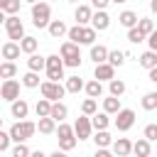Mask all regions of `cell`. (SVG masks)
Segmentation results:
<instances>
[{
    "mask_svg": "<svg viewBox=\"0 0 157 157\" xmlns=\"http://www.w3.org/2000/svg\"><path fill=\"white\" fill-rule=\"evenodd\" d=\"M37 130H39V128H37V123H32V120H25V118H22V120H17V123L10 128V135H12V140H15V142H27Z\"/></svg>",
    "mask_w": 157,
    "mask_h": 157,
    "instance_id": "1",
    "label": "cell"
},
{
    "mask_svg": "<svg viewBox=\"0 0 157 157\" xmlns=\"http://www.w3.org/2000/svg\"><path fill=\"white\" fill-rule=\"evenodd\" d=\"M52 17V7L49 2H32V25L34 27H49Z\"/></svg>",
    "mask_w": 157,
    "mask_h": 157,
    "instance_id": "2",
    "label": "cell"
},
{
    "mask_svg": "<svg viewBox=\"0 0 157 157\" xmlns=\"http://www.w3.org/2000/svg\"><path fill=\"white\" fill-rule=\"evenodd\" d=\"M64 56L61 54H49L47 56V78H52V81H61L64 78Z\"/></svg>",
    "mask_w": 157,
    "mask_h": 157,
    "instance_id": "3",
    "label": "cell"
},
{
    "mask_svg": "<svg viewBox=\"0 0 157 157\" xmlns=\"http://www.w3.org/2000/svg\"><path fill=\"white\" fill-rule=\"evenodd\" d=\"M78 47H81V44H76V42H71V39L61 44L59 54L64 56V64H66V66H78V64H81V52H78Z\"/></svg>",
    "mask_w": 157,
    "mask_h": 157,
    "instance_id": "4",
    "label": "cell"
},
{
    "mask_svg": "<svg viewBox=\"0 0 157 157\" xmlns=\"http://www.w3.org/2000/svg\"><path fill=\"white\" fill-rule=\"evenodd\" d=\"M39 91H42V96H44V98H49V101H61V98H64V93H69V91H66V86H61L59 81H52V78L42 81Z\"/></svg>",
    "mask_w": 157,
    "mask_h": 157,
    "instance_id": "5",
    "label": "cell"
},
{
    "mask_svg": "<svg viewBox=\"0 0 157 157\" xmlns=\"http://www.w3.org/2000/svg\"><path fill=\"white\" fill-rule=\"evenodd\" d=\"M5 32H7V37H10V39L20 42V39L25 37V25H22V20H20L17 15L5 17Z\"/></svg>",
    "mask_w": 157,
    "mask_h": 157,
    "instance_id": "6",
    "label": "cell"
},
{
    "mask_svg": "<svg viewBox=\"0 0 157 157\" xmlns=\"http://www.w3.org/2000/svg\"><path fill=\"white\" fill-rule=\"evenodd\" d=\"M132 125H135V110L120 108V110L115 113V128H118L120 132H125V130H130Z\"/></svg>",
    "mask_w": 157,
    "mask_h": 157,
    "instance_id": "7",
    "label": "cell"
},
{
    "mask_svg": "<svg viewBox=\"0 0 157 157\" xmlns=\"http://www.w3.org/2000/svg\"><path fill=\"white\" fill-rule=\"evenodd\" d=\"M0 96H2L7 103L17 101V98H20V81H15V78H5L2 86H0Z\"/></svg>",
    "mask_w": 157,
    "mask_h": 157,
    "instance_id": "8",
    "label": "cell"
},
{
    "mask_svg": "<svg viewBox=\"0 0 157 157\" xmlns=\"http://www.w3.org/2000/svg\"><path fill=\"white\" fill-rule=\"evenodd\" d=\"M74 130H76V137H78V140H88V137H91V130H93V120H91V115L83 113L81 118H76Z\"/></svg>",
    "mask_w": 157,
    "mask_h": 157,
    "instance_id": "9",
    "label": "cell"
},
{
    "mask_svg": "<svg viewBox=\"0 0 157 157\" xmlns=\"http://www.w3.org/2000/svg\"><path fill=\"white\" fill-rule=\"evenodd\" d=\"M93 78H98V81H110V78H115V66H113L110 61H101V64H96Z\"/></svg>",
    "mask_w": 157,
    "mask_h": 157,
    "instance_id": "10",
    "label": "cell"
},
{
    "mask_svg": "<svg viewBox=\"0 0 157 157\" xmlns=\"http://www.w3.org/2000/svg\"><path fill=\"white\" fill-rule=\"evenodd\" d=\"M132 145H135V142H130L128 137H118V140L113 142V155H118V157H128V155L132 152Z\"/></svg>",
    "mask_w": 157,
    "mask_h": 157,
    "instance_id": "11",
    "label": "cell"
},
{
    "mask_svg": "<svg viewBox=\"0 0 157 157\" xmlns=\"http://www.w3.org/2000/svg\"><path fill=\"white\" fill-rule=\"evenodd\" d=\"M91 25H93L98 32H105V29L110 27V17H108V12H105V10H98V12H93V20H91Z\"/></svg>",
    "mask_w": 157,
    "mask_h": 157,
    "instance_id": "12",
    "label": "cell"
},
{
    "mask_svg": "<svg viewBox=\"0 0 157 157\" xmlns=\"http://www.w3.org/2000/svg\"><path fill=\"white\" fill-rule=\"evenodd\" d=\"M0 52H2V59H10V61H12V59H17V56H20L22 47H20V42L10 39V42H5V44H2V49H0Z\"/></svg>",
    "mask_w": 157,
    "mask_h": 157,
    "instance_id": "13",
    "label": "cell"
},
{
    "mask_svg": "<svg viewBox=\"0 0 157 157\" xmlns=\"http://www.w3.org/2000/svg\"><path fill=\"white\" fill-rule=\"evenodd\" d=\"M74 20H76L78 25H88V22L93 20V10H91L88 5H78V7L74 10Z\"/></svg>",
    "mask_w": 157,
    "mask_h": 157,
    "instance_id": "14",
    "label": "cell"
},
{
    "mask_svg": "<svg viewBox=\"0 0 157 157\" xmlns=\"http://www.w3.org/2000/svg\"><path fill=\"white\" fill-rule=\"evenodd\" d=\"M10 113L15 115V118H27V113H29V105H27V101L25 98H17V101H12L10 103Z\"/></svg>",
    "mask_w": 157,
    "mask_h": 157,
    "instance_id": "15",
    "label": "cell"
},
{
    "mask_svg": "<svg viewBox=\"0 0 157 157\" xmlns=\"http://www.w3.org/2000/svg\"><path fill=\"white\" fill-rule=\"evenodd\" d=\"M37 128H39V132L42 135H52V132H56V120L52 118V115H42L39 118V123H37Z\"/></svg>",
    "mask_w": 157,
    "mask_h": 157,
    "instance_id": "16",
    "label": "cell"
},
{
    "mask_svg": "<svg viewBox=\"0 0 157 157\" xmlns=\"http://www.w3.org/2000/svg\"><path fill=\"white\" fill-rule=\"evenodd\" d=\"M47 29H49V34H52L54 39H61L64 34H69V27L64 25V20H52Z\"/></svg>",
    "mask_w": 157,
    "mask_h": 157,
    "instance_id": "17",
    "label": "cell"
},
{
    "mask_svg": "<svg viewBox=\"0 0 157 157\" xmlns=\"http://www.w3.org/2000/svg\"><path fill=\"white\" fill-rule=\"evenodd\" d=\"M137 20H140V17H137V12H132V10H123V12L118 15V22H120L123 27H128V29H130V27H137Z\"/></svg>",
    "mask_w": 157,
    "mask_h": 157,
    "instance_id": "18",
    "label": "cell"
},
{
    "mask_svg": "<svg viewBox=\"0 0 157 157\" xmlns=\"http://www.w3.org/2000/svg\"><path fill=\"white\" fill-rule=\"evenodd\" d=\"M108 49L103 47V44H91V59H93V64H101V61H108Z\"/></svg>",
    "mask_w": 157,
    "mask_h": 157,
    "instance_id": "19",
    "label": "cell"
},
{
    "mask_svg": "<svg viewBox=\"0 0 157 157\" xmlns=\"http://www.w3.org/2000/svg\"><path fill=\"white\" fill-rule=\"evenodd\" d=\"M110 113H93L91 115V120H93V130H108V125H110V118H108Z\"/></svg>",
    "mask_w": 157,
    "mask_h": 157,
    "instance_id": "20",
    "label": "cell"
},
{
    "mask_svg": "<svg viewBox=\"0 0 157 157\" xmlns=\"http://www.w3.org/2000/svg\"><path fill=\"white\" fill-rule=\"evenodd\" d=\"M150 142H152V140H147V137L142 135V137H140V140H137V142L132 145V152H135L137 157H147V155L152 152V147H150Z\"/></svg>",
    "mask_w": 157,
    "mask_h": 157,
    "instance_id": "21",
    "label": "cell"
},
{
    "mask_svg": "<svg viewBox=\"0 0 157 157\" xmlns=\"http://www.w3.org/2000/svg\"><path fill=\"white\" fill-rule=\"evenodd\" d=\"M49 115H52L56 123H61V120L69 115V108H66L61 101H54V103H52V113H49Z\"/></svg>",
    "mask_w": 157,
    "mask_h": 157,
    "instance_id": "22",
    "label": "cell"
},
{
    "mask_svg": "<svg viewBox=\"0 0 157 157\" xmlns=\"http://www.w3.org/2000/svg\"><path fill=\"white\" fill-rule=\"evenodd\" d=\"M140 66H145L147 71H150L152 66H157V52H155V49L142 52V54H140Z\"/></svg>",
    "mask_w": 157,
    "mask_h": 157,
    "instance_id": "23",
    "label": "cell"
},
{
    "mask_svg": "<svg viewBox=\"0 0 157 157\" xmlns=\"http://www.w3.org/2000/svg\"><path fill=\"white\" fill-rule=\"evenodd\" d=\"M27 69H32V71H42V69H47V56L29 54V59H27Z\"/></svg>",
    "mask_w": 157,
    "mask_h": 157,
    "instance_id": "24",
    "label": "cell"
},
{
    "mask_svg": "<svg viewBox=\"0 0 157 157\" xmlns=\"http://www.w3.org/2000/svg\"><path fill=\"white\" fill-rule=\"evenodd\" d=\"M93 142H96V147H110V145H113V137H110L108 130H96Z\"/></svg>",
    "mask_w": 157,
    "mask_h": 157,
    "instance_id": "25",
    "label": "cell"
},
{
    "mask_svg": "<svg viewBox=\"0 0 157 157\" xmlns=\"http://www.w3.org/2000/svg\"><path fill=\"white\" fill-rule=\"evenodd\" d=\"M86 96H91V98H98V96H103V83L98 81V78H93V81H88L86 83Z\"/></svg>",
    "mask_w": 157,
    "mask_h": 157,
    "instance_id": "26",
    "label": "cell"
},
{
    "mask_svg": "<svg viewBox=\"0 0 157 157\" xmlns=\"http://www.w3.org/2000/svg\"><path fill=\"white\" fill-rule=\"evenodd\" d=\"M103 110L105 113H118L120 110V96H108V98H103Z\"/></svg>",
    "mask_w": 157,
    "mask_h": 157,
    "instance_id": "27",
    "label": "cell"
},
{
    "mask_svg": "<svg viewBox=\"0 0 157 157\" xmlns=\"http://www.w3.org/2000/svg\"><path fill=\"white\" fill-rule=\"evenodd\" d=\"M96 32H98V29H96L93 25H91V27H86V25H83V29H81V39H78V44H93V42H96Z\"/></svg>",
    "mask_w": 157,
    "mask_h": 157,
    "instance_id": "28",
    "label": "cell"
},
{
    "mask_svg": "<svg viewBox=\"0 0 157 157\" xmlns=\"http://www.w3.org/2000/svg\"><path fill=\"white\" fill-rule=\"evenodd\" d=\"M22 86H27V88H37V86H42L39 83V71H27L25 76H22Z\"/></svg>",
    "mask_w": 157,
    "mask_h": 157,
    "instance_id": "29",
    "label": "cell"
},
{
    "mask_svg": "<svg viewBox=\"0 0 157 157\" xmlns=\"http://www.w3.org/2000/svg\"><path fill=\"white\" fill-rule=\"evenodd\" d=\"M52 103H54V101H49V98H44V96H42V98L37 101V105H34V110H37V118H42V115H49V113H52Z\"/></svg>",
    "mask_w": 157,
    "mask_h": 157,
    "instance_id": "30",
    "label": "cell"
},
{
    "mask_svg": "<svg viewBox=\"0 0 157 157\" xmlns=\"http://www.w3.org/2000/svg\"><path fill=\"white\" fill-rule=\"evenodd\" d=\"M20 47H22L25 54H34L37 47H39V42H37L34 37H22V39H20Z\"/></svg>",
    "mask_w": 157,
    "mask_h": 157,
    "instance_id": "31",
    "label": "cell"
},
{
    "mask_svg": "<svg viewBox=\"0 0 157 157\" xmlns=\"http://www.w3.org/2000/svg\"><path fill=\"white\" fill-rule=\"evenodd\" d=\"M64 86H66V91H69V93H78L81 88H86V83H83V81H81L78 76H69Z\"/></svg>",
    "mask_w": 157,
    "mask_h": 157,
    "instance_id": "32",
    "label": "cell"
},
{
    "mask_svg": "<svg viewBox=\"0 0 157 157\" xmlns=\"http://www.w3.org/2000/svg\"><path fill=\"white\" fill-rule=\"evenodd\" d=\"M20 2L22 0H0V10L7 15H17L20 12Z\"/></svg>",
    "mask_w": 157,
    "mask_h": 157,
    "instance_id": "33",
    "label": "cell"
},
{
    "mask_svg": "<svg viewBox=\"0 0 157 157\" xmlns=\"http://www.w3.org/2000/svg\"><path fill=\"white\" fill-rule=\"evenodd\" d=\"M15 74H17V66H15L10 59H5V61L0 64V76H2V78H12Z\"/></svg>",
    "mask_w": 157,
    "mask_h": 157,
    "instance_id": "34",
    "label": "cell"
},
{
    "mask_svg": "<svg viewBox=\"0 0 157 157\" xmlns=\"http://www.w3.org/2000/svg\"><path fill=\"white\" fill-rule=\"evenodd\" d=\"M137 29H140L142 34H152L157 27H155V22H152L150 17H140V20H137Z\"/></svg>",
    "mask_w": 157,
    "mask_h": 157,
    "instance_id": "35",
    "label": "cell"
},
{
    "mask_svg": "<svg viewBox=\"0 0 157 157\" xmlns=\"http://www.w3.org/2000/svg\"><path fill=\"white\" fill-rule=\"evenodd\" d=\"M108 91H110L113 96H123V93H125V81H120V78H110V81H108Z\"/></svg>",
    "mask_w": 157,
    "mask_h": 157,
    "instance_id": "36",
    "label": "cell"
},
{
    "mask_svg": "<svg viewBox=\"0 0 157 157\" xmlns=\"http://www.w3.org/2000/svg\"><path fill=\"white\" fill-rule=\"evenodd\" d=\"M142 108L145 110H155L157 108V91H150L142 96Z\"/></svg>",
    "mask_w": 157,
    "mask_h": 157,
    "instance_id": "37",
    "label": "cell"
},
{
    "mask_svg": "<svg viewBox=\"0 0 157 157\" xmlns=\"http://www.w3.org/2000/svg\"><path fill=\"white\" fill-rule=\"evenodd\" d=\"M81 113H86V115H93V113H98V103H96V98H86L83 103H81Z\"/></svg>",
    "mask_w": 157,
    "mask_h": 157,
    "instance_id": "38",
    "label": "cell"
},
{
    "mask_svg": "<svg viewBox=\"0 0 157 157\" xmlns=\"http://www.w3.org/2000/svg\"><path fill=\"white\" fill-rule=\"evenodd\" d=\"M76 147V135H69V137H59V150L61 152H71Z\"/></svg>",
    "mask_w": 157,
    "mask_h": 157,
    "instance_id": "39",
    "label": "cell"
},
{
    "mask_svg": "<svg viewBox=\"0 0 157 157\" xmlns=\"http://www.w3.org/2000/svg\"><path fill=\"white\" fill-rule=\"evenodd\" d=\"M147 39V34H142L137 27H130L128 29V42H132V44H140V42H145Z\"/></svg>",
    "mask_w": 157,
    "mask_h": 157,
    "instance_id": "40",
    "label": "cell"
},
{
    "mask_svg": "<svg viewBox=\"0 0 157 157\" xmlns=\"http://www.w3.org/2000/svg\"><path fill=\"white\" fill-rule=\"evenodd\" d=\"M108 61H110L113 66H123V61H125V52H120V49H113V52L108 54Z\"/></svg>",
    "mask_w": 157,
    "mask_h": 157,
    "instance_id": "41",
    "label": "cell"
},
{
    "mask_svg": "<svg viewBox=\"0 0 157 157\" xmlns=\"http://www.w3.org/2000/svg\"><path fill=\"white\" fill-rule=\"evenodd\" d=\"M12 157H32V152H29V147L25 142H17L15 150H12Z\"/></svg>",
    "mask_w": 157,
    "mask_h": 157,
    "instance_id": "42",
    "label": "cell"
},
{
    "mask_svg": "<svg viewBox=\"0 0 157 157\" xmlns=\"http://www.w3.org/2000/svg\"><path fill=\"white\" fill-rule=\"evenodd\" d=\"M56 135H59V137H69V135H76V130L61 120V123H59V128H56Z\"/></svg>",
    "mask_w": 157,
    "mask_h": 157,
    "instance_id": "43",
    "label": "cell"
},
{
    "mask_svg": "<svg viewBox=\"0 0 157 157\" xmlns=\"http://www.w3.org/2000/svg\"><path fill=\"white\" fill-rule=\"evenodd\" d=\"M142 135H145L147 140H152V142H157V125H155V123H150V125H145V130H142Z\"/></svg>",
    "mask_w": 157,
    "mask_h": 157,
    "instance_id": "44",
    "label": "cell"
},
{
    "mask_svg": "<svg viewBox=\"0 0 157 157\" xmlns=\"http://www.w3.org/2000/svg\"><path fill=\"white\" fill-rule=\"evenodd\" d=\"M10 140H12V135H10V132H0V152H7Z\"/></svg>",
    "mask_w": 157,
    "mask_h": 157,
    "instance_id": "45",
    "label": "cell"
},
{
    "mask_svg": "<svg viewBox=\"0 0 157 157\" xmlns=\"http://www.w3.org/2000/svg\"><path fill=\"white\" fill-rule=\"evenodd\" d=\"M110 2H113V0H91V5H93L96 10H105Z\"/></svg>",
    "mask_w": 157,
    "mask_h": 157,
    "instance_id": "46",
    "label": "cell"
},
{
    "mask_svg": "<svg viewBox=\"0 0 157 157\" xmlns=\"http://www.w3.org/2000/svg\"><path fill=\"white\" fill-rule=\"evenodd\" d=\"M147 44H150V49L157 52V29H155L152 34H147Z\"/></svg>",
    "mask_w": 157,
    "mask_h": 157,
    "instance_id": "47",
    "label": "cell"
},
{
    "mask_svg": "<svg viewBox=\"0 0 157 157\" xmlns=\"http://www.w3.org/2000/svg\"><path fill=\"white\" fill-rule=\"evenodd\" d=\"M96 155L98 157H110V150L108 147H96Z\"/></svg>",
    "mask_w": 157,
    "mask_h": 157,
    "instance_id": "48",
    "label": "cell"
},
{
    "mask_svg": "<svg viewBox=\"0 0 157 157\" xmlns=\"http://www.w3.org/2000/svg\"><path fill=\"white\" fill-rule=\"evenodd\" d=\"M150 81H152V83H157V66H152V69H150Z\"/></svg>",
    "mask_w": 157,
    "mask_h": 157,
    "instance_id": "49",
    "label": "cell"
},
{
    "mask_svg": "<svg viewBox=\"0 0 157 157\" xmlns=\"http://www.w3.org/2000/svg\"><path fill=\"white\" fill-rule=\"evenodd\" d=\"M150 10H152V12L157 15V0H152V2H150Z\"/></svg>",
    "mask_w": 157,
    "mask_h": 157,
    "instance_id": "50",
    "label": "cell"
},
{
    "mask_svg": "<svg viewBox=\"0 0 157 157\" xmlns=\"http://www.w3.org/2000/svg\"><path fill=\"white\" fill-rule=\"evenodd\" d=\"M113 2H128V0H113Z\"/></svg>",
    "mask_w": 157,
    "mask_h": 157,
    "instance_id": "51",
    "label": "cell"
},
{
    "mask_svg": "<svg viewBox=\"0 0 157 157\" xmlns=\"http://www.w3.org/2000/svg\"><path fill=\"white\" fill-rule=\"evenodd\" d=\"M27 2H39V0H27Z\"/></svg>",
    "mask_w": 157,
    "mask_h": 157,
    "instance_id": "52",
    "label": "cell"
},
{
    "mask_svg": "<svg viewBox=\"0 0 157 157\" xmlns=\"http://www.w3.org/2000/svg\"><path fill=\"white\" fill-rule=\"evenodd\" d=\"M69 2H78V0H69Z\"/></svg>",
    "mask_w": 157,
    "mask_h": 157,
    "instance_id": "53",
    "label": "cell"
}]
</instances>
